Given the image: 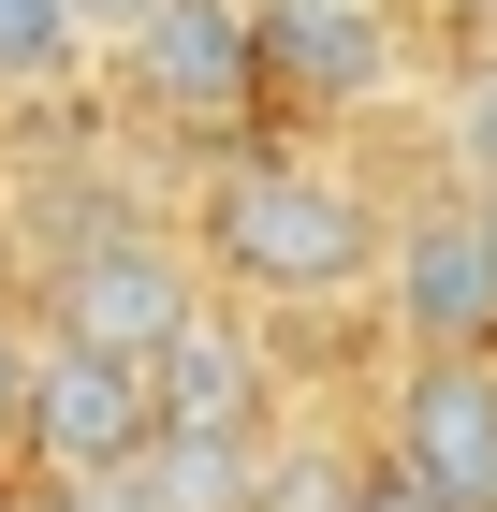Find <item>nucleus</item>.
<instances>
[{"label":"nucleus","mask_w":497,"mask_h":512,"mask_svg":"<svg viewBox=\"0 0 497 512\" xmlns=\"http://www.w3.org/2000/svg\"><path fill=\"white\" fill-rule=\"evenodd\" d=\"M30 352H44V337H15V322H0V439L30 425Z\"/></svg>","instance_id":"12"},{"label":"nucleus","mask_w":497,"mask_h":512,"mask_svg":"<svg viewBox=\"0 0 497 512\" xmlns=\"http://www.w3.org/2000/svg\"><path fill=\"white\" fill-rule=\"evenodd\" d=\"M381 59H395L381 0H264V74L307 88V103H366Z\"/></svg>","instance_id":"8"},{"label":"nucleus","mask_w":497,"mask_h":512,"mask_svg":"<svg viewBox=\"0 0 497 512\" xmlns=\"http://www.w3.org/2000/svg\"><path fill=\"white\" fill-rule=\"evenodd\" d=\"M264 395H278V366H264V337L234 308H205L176 352H161V439H264Z\"/></svg>","instance_id":"7"},{"label":"nucleus","mask_w":497,"mask_h":512,"mask_svg":"<svg viewBox=\"0 0 497 512\" xmlns=\"http://www.w3.org/2000/svg\"><path fill=\"white\" fill-rule=\"evenodd\" d=\"M205 278H220L234 308H337V293H366V278L395 264V220L351 176H322V161H220L205 176V220H191Z\"/></svg>","instance_id":"1"},{"label":"nucleus","mask_w":497,"mask_h":512,"mask_svg":"<svg viewBox=\"0 0 497 512\" xmlns=\"http://www.w3.org/2000/svg\"><path fill=\"white\" fill-rule=\"evenodd\" d=\"M454 161H468V191H497V59L454 74Z\"/></svg>","instance_id":"11"},{"label":"nucleus","mask_w":497,"mask_h":512,"mask_svg":"<svg viewBox=\"0 0 497 512\" xmlns=\"http://www.w3.org/2000/svg\"><path fill=\"white\" fill-rule=\"evenodd\" d=\"M395 483H424L439 512H497V366L424 352L395 381Z\"/></svg>","instance_id":"4"},{"label":"nucleus","mask_w":497,"mask_h":512,"mask_svg":"<svg viewBox=\"0 0 497 512\" xmlns=\"http://www.w3.org/2000/svg\"><path fill=\"white\" fill-rule=\"evenodd\" d=\"M74 15H88V44H117V59H132V30H147L161 0H74Z\"/></svg>","instance_id":"13"},{"label":"nucleus","mask_w":497,"mask_h":512,"mask_svg":"<svg viewBox=\"0 0 497 512\" xmlns=\"http://www.w3.org/2000/svg\"><path fill=\"white\" fill-rule=\"evenodd\" d=\"M351 512H439V498H424V483H395V469H381V483H366V498H351Z\"/></svg>","instance_id":"14"},{"label":"nucleus","mask_w":497,"mask_h":512,"mask_svg":"<svg viewBox=\"0 0 497 512\" xmlns=\"http://www.w3.org/2000/svg\"><path fill=\"white\" fill-rule=\"evenodd\" d=\"M191 322H205V249L147 235V220H103V235H74L44 264V337H88V352L161 366Z\"/></svg>","instance_id":"2"},{"label":"nucleus","mask_w":497,"mask_h":512,"mask_svg":"<svg viewBox=\"0 0 497 512\" xmlns=\"http://www.w3.org/2000/svg\"><path fill=\"white\" fill-rule=\"evenodd\" d=\"M59 483H117L161 454V366L132 352H88V337H44L30 352V425H15Z\"/></svg>","instance_id":"3"},{"label":"nucleus","mask_w":497,"mask_h":512,"mask_svg":"<svg viewBox=\"0 0 497 512\" xmlns=\"http://www.w3.org/2000/svg\"><path fill=\"white\" fill-rule=\"evenodd\" d=\"M395 322L424 352H497V235H483L468 191L395 220Z\"/></svg>","instance_id":"5"},{"label":"nucleus","mask_w":497,"mask_h":512,"mask_svg":"<svg viewBox=\"0 0 497 512\" xmlns=\"http://www.w3.org/2000/svg\"><path fill=\"white\" fill-rule=\"evenodd\" d=\"M88 59V15L74 0H0V103H15V88H59Z\"/></svg>","instance_id":"9"},{"label":"nucleus","mask_w":497,"mask_h":512,"mask_svg":"<svg viewBox=\"0 0 497 512\" xmlns=\"http://www.w3.org/2000/svg\"><path fill=\"white\" fill-rule=\"evenodd\" d=\"M351 498H366V483H351L322 439H293V454H264V498L249 512H351Z\"/></svg>","instance_id":"10"},{"label":"nucleus","mask_w":497,"mask_h":512,"mask_svg":"<svg viewBox=\"0 0 497 512\" xmlns=\"http://www.w3.org/2000/svg\"><path fill=\"white\" fill-rule=\"evenodd\" d=\"M132 88L176 118H234L264 88V0H161L132 30Z\"/></svg>","instance_id":"6"}]
</instances>
